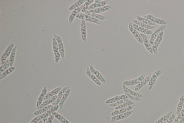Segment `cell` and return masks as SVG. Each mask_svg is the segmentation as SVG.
<instances>
[{
  "mask_svg": "<svg viewBox=\"0 0 184 123\" xmlns=\"http://www.w3.org/2000/svg\"><path fill=\"white\" fill-rule=\"evenodd\" d=\"M59 106V105L56 106H53L51 109L47 112L46 113L43 114L42 115H37V116L36 117L32 119L30 123H37L39 122L40 121L42 120V119L44 118L45 117H46L47 115H50L54 112H55L58 110V109Z\"/></svg>",
  "mask_w": 184,
  "mask_h": 123,
  "instance_id": "cell-1",
  "label": "cell"
},
{
  "mask_svg": "<svg viewBox=\"0 0 184 123\" xmlns=\"http://www.w3.org/2000/svg\"><path fill=\"white\" fill-rule=\"evenodd\" d=\"M76 17L77 19L82 20H83L95 23L97 25H100L101 23V22L99 20L86 14H77Z\"/></svg>",
  "mask_w": 184,
  "mask_h": 123,
  "instance_id": "cell-2",
  "label": "cell"
},
{
  "mask_svg": "<svg viewBox=\"0 0 184 123\" xmlns=\"http://www.w3.org/2000/svg\"><path fill=\"white\" fill-rule=\"evenodd\" d=\"M163 71V70L162 69H160L157 70L151 76L148 84V90H152L156 84L157 79L161 75Z\"/></svg>",
  "mask_w": 184,
  "mask_h": 123,
  "instance_id": "cell-3",
  "label": "cell"
},
{
  "mask_svg": "<svg viewBox=\"0 0 184 123\" xmlns=\"http://www.w3.org/2000/svg\"><path fill=\"white\" fill-rule=\"evenodd\" d=\"M52 45H53V50L54 55L55 57V62L58 63L60 60L61 56L59 51L58 45L56 40L53 37L52 40Z\"/></svg>",
  "mask_w": 184,
  "mask_h": 123,
  "instance_id": "cell-4",
  "label": "cell"
},
{
  "mask_svg": "<svg viewBox=\"0 0 184 123\" xmlns=\"http://www.w3.org/2000/svg\"><path fill=\"white\" fill-rule=\"evenodd\" d=\"M145 74H144L141 75L140 76L132 80H127L124 81L123 83V85L127 86H131L137 85L145 78Z\"/></svg>",
  "mask_w": 184,
  "mask_h": 123,
  "instance_id": "cell-5",
  "label": "cell"
},
{
  "mask_svg": "<svg viewBox=\"0 0 184 123\" xmlns=\"http://www.w3.org/2000/svg\"><path fill=\"white\" fill-rule=\"evenodd\" d=\"M14 47H15V45L14 43H11L9 45L4 53L2 55L1 57V64L2 65L4 64V63L6 62L7 60L8 59L7 58L11 54L12 51Z\"/></svg>",
  "mask_w": 184,
  "mask_h": 123,
  "instance_id": "cell-6",
  "label": "cell"
},
{
  "mask_svg": "<svg viewBox=\"0 0 184 123\" xmlns=\"http://www.w3.org/2000/svg\"><path fill=\"white\" fill-rule=\"evenodd\" d=\"M166 26L167 25H161V26L157 29L154 32H153V34L151 36L149 41L151 46H153V45L154 44V42L158 35H159L160 32L163 31V30L165 29Z\"/></svg>",
  "mask_w": 184,
  "mask_h": 123,
  "instance_id": "cell-7",
  "label": "cell"
},
{
  "mask_svg": "<svg viewBox=\"0 0 184 123\" xmlns=\"http://www.w3.org/2000/svg\"><path fill=\"white\" fill-rule=\"evenodd\" d=\"M144 17L148 19L149 20L153 22L156 24L161 25H167L168 23V22L165 20L160 18L155 17L154 16L151 15V14H147V15H144Z\"/></svg>",
  "mask_w": 184,
  "mask_h": 123,
  "instance_id": "cell-8",
  "label": "cell"
},
{
  "mask_svg": "<svg viewBox=\"0 0 184 123\" xmlns=\"http://www.w3.org/2000/svg\"><path fill=\"white\" fill-rule=\"evenodd\" d=\"M129 29L130 32L132 33L135 38L139 43H141V44L143 43V39H142V37L140 35V33L139 32L138 30L135 29L133 28L132 23L131 22H129Z\"/></svg>",
  "mask_w": 184,
  "mask_h": 123,
  "instance_id": "cell-9",
  "label": "cell"
},
{
  "mask_svg": "<svg viewBox=\"0 0 184 123\" xmlns=\"http://www.w3.org/2000/svg\"><path fill=\"white\" fill-rule=\"evenodd\" d=\"M164 34V31L162 32L159 34L155 40L154 44L152 46V49L154 55L157 54L159 46L163 40Z\"/></svg>",
  "mask_w": 184,
  "mask_h": 123,
  "instance_id": "cell-10",
  "label": "cell"
},
{
  "mask_svg": "<svg viewBox=\"0 0 184 123\" xmlns=\"http://www.w3.org/2000/svg\"><path fill=\"white\" fill-rule=\"evenodd\" d=\"M54 37L55 38L57 41L61 57L62 58H64L65 57V51L62 39L60 36L55 34H54Z\"/></svg>",
  "mask_w": 184,
  "mask_h": 123,
  "instance_id": "cell-11",
  "label": "cell"
},
{
  "mask_svg": "<svg viewBox=\"0 0 184 123\" xmlns=\"http://www.w3.org/2000/svg\"><path fill=\"white\" fill-rule=\"evenodd\" d=\"M133 113V111H131L126 112L121 114L119 115H115L113 116L111 119V122L113 123L116 121L123 120V119L127 118L130 115H131Z\"/></svg>",
  "mask_w": 184,
  "mask_h": 123,
  "instance_id": "cell-12",
  "label": "cell"
},
{
  "mask_svg": "<svg viewBox=\"0 0 184 123\" xmlns=\"http://www.w3.org/2000/svg\"><path fill=\"white\" fill-rule=\"evenodd\" d=\"M111 6H109V5H105V6L99 7V8H95L93 10H88L85 13L86 14L93 13L99 14L102 13L107 11L111 10Z\"/></svg>",
  "mask_w": 184,
  "mask_h": 123,
  "instance_id": "cell-13",
  "label": "cell"
},
{
  "mask_svg": "<svg viewBox=\"0 0 184 123\" xmlns=\"http://www.w3.org/2000/svg\"><path fill=\"white\" fill-rule=\"evenodd\" d=\"M89 68L91 73H93V75H94L102 83H105L106 82V80L105 78L103 77V76L100 73V72H99L98 70L95 69L93 65H90Z\"/></svg>",
  "mask_w": 184,
  "mask_h": 123,
  "instance_id": "cell-14",
  "label": "cell"
},
{
  "mask_svg": "<svg viewBox=\"0 0 184 123\" xmlns=\"http://www.w3.org/2000/svg\"><path fill=\"white\" fill-rule=\"evenodd\" d=\"M81 37L82 40L84 42L87 43L88 39L87 38V32H86V26L85 21L82 20L81 24Z\"/></svg>",
  "mask_w": 184,
  "mask_h": 123,
  "instance_id": "cell-15",
  "label": "cell"
},
{
  "mask_svg": "<svg viewBox=\"0 0 184 123\" xmlns=\"http://www.w3.org/2000/svg\"><path fill=\"white\" fill-rule=\"evenodd\" d=\"M129 97L126 95L125 94L121 95H119L116 96L115 97H112V98L108 99L105 102V103L106 104H110L113 103L120 100H123L124 99H129Z\"/></svg>",
  "mask_w": 184,
  "mask_h": 123,
  "instance_id": "cell-16",
  "label": "cell"
},
{
  "mask_svg": "<svg viewBox=\"0 0 184 123\" xmlns=\"http://www.w3.org/2000/svg\"><path fill=\"white\" fill-rule=\"evenodd\" d=\"M151 76H152V75L151 74H149L143 81L137 85L135 88L134 91L136 92L139 91V90L141 89L142 88H143L144 86H145L148 83H149L151 79Z\"/></svg>",
  "mask_w": 184,
  "mask_h": 123,
  "instance_id": "cell-17",
  "label": "cell"
},
{
  "mask_svg": "<svg viewBox=\"0 0 184 123\" xmlns=\"http://www.w3.org/2000/svg\"><path fill=\"white\" fill-rule=\"evenodd\" d=\"M140 35L143 39V43L146 48L151 54L154 53L152 49V47L150 43L147 36L145 34L142 33H140Z\"/></svg>",
  "mask_w": 184,
  "mask_h": 123,
  "instance_id": "cell-18",
  "label": "cell"
},
{
  "mask_svg": "<svg viewBox=\"0 0 184 123\" xmlns=\"http://www.w3.org/2000/svg\"><path fill=\"white\" fill-rule=\"evenodd\" d=\"M135 105H133L127 106V107L120 108V109L117 110H115V111H114L111 114V115L112 116H115V115L121 114L126 112L130 111L133 109Z\"/></svg>",
  "mask_w": 184,
  "mask_h": 123,
  "instance_id": "cell-19",
  "label": "cell"
},
{
  "mask_svg": "<svg viewBox=\"0 0 184 123\" xmlns=\"http://www.w3.org/2000/svg\"><path fill=\"white\" fill-rule=\"evenodd\" d=\"M122 86L124 93H127L130 95L133 96L140 97V98H143L144 96L142 94L138 93L136 91H133V90L129 89V88L127 87V86L124 85H122Z\"/></svg>",
  "mask_w": 184,
  "mask_h": 123,
  "instance_id": "cell-20",
  "label": "cell"
},
{
  "mask_svg": "<svg viewBox=\"0 0 184 123\" xmlns=\"http://www.w3.org/2000/svg\"><path fill=\"white\" fill-rule=\"evenodd\" d=\"M84 5H83L80 7H78L76 9L73 10L71 12V14L68 18V21L70 24H71L73 23L75 18L77 14H78L79 12H80L82 11L83 7Z\"/></svg>",
  "mask_w": 184,
  "mask_h": 123,
  "instance_id": "cell-21",
  "label": "cell"
},
{
  "mask_svg": "<svg viewBox=\"0 0 184 123\" xmlns=\"http://www.w3.org/2000/svg\"><path fill=\"white\" fill-rule=\"evenodd\" d=\"M86 74L88 75V76L96 84L99 86L102 85V82L97 79L96 77L94 75H93V73L90 70L89 67H87L86 69Z\"/></svg>",
  "mask_w": 184,
  "mask_h": 123,
  "instance_id": "cell-22",
  "label": "cell"
},
{
  "mask_svg": "<svg viewBox=\"0 0 184 123\" xmlns=\"http://www.w3.org/2000/svg\"><path fill=\"white\" fill-rule=\"evenodd\" d=\"M47 93V89L46 87L44 86L38 98L37 99V104H36V106L37 108L42 103L43 100H44V97Z\"/></svg>",
  "mask_w": 184,
  "mask_h": 123,
  "instance_id": "cell-23",
  "label": "cell"
},
{
  "mask_svg": "<svg viewBox=\"0 0 184 123\" xmlns=\"http://www.w3.org/2000/svg\"><path fill=\"white\" fill-rule=\"evenodd\" d=\"M69 87L68 86L65 87L64 88H63L62 90L59 92L57 99L56 100L55 102L52 103V105L54 106H56L58 105L59 103H60L61 99H62L63 95L65 93V92L67 91V90L69 89Z\"/></svg>",
  "mask_w": 184,
  "mask_h": 123,
  "instance_id": "cell-24",
  "label": "cell"
},
{
  "mask_svg": "<svg viewBox=\"0 0 184 123\" xmlns=\"http://www.w3.org/2000/svg\"><path fill=\"white\" fill-rule=\"evenodd\" d=\"M57 95H55L51 97V98L47 99L46 100L44 101V102H43L37 108V109L38 110L41 109V108L49 105L50 104L53 103L55 102L57 100Z\"/></svg>",
  "mask_w": 184,
  "mask_h": 123,
  "instance_id": "cell-25",
  "label": "cell"
},
{
  "mask_svg": "<svg viewBox=\"0 0 184 123\" xmlns=\"http://www.w3.org/2000/svg\"><path fill=\"white\" fill-rule=\"evenodd\" d=\"M132 25L133 28L135 29L138 30V32H141L142 33L145 34V35H151L153 33V32L150 30L142 28V27L138 26V25L135 24L134 23H132Z\"/></svg>",
  "mask_w": 184,
  "mask_h": 123,
  "instance_id": "cell-26",
  "label": "cell"
},
{
  "mask_svg": "<svg viewBox=\"0 0 184 123\" xmlns=\"http://www.w3.org/2000/svg\"><path fill=\"white\" fill-rule=\"evenodd\" d=\"M62 89V87H60L55 88V89L52 90L51 91L48 92V93H47L46 96H45L43 101H44L47 100V99L51 98V97H53L54 96L57 95Z\"/></svg>",
  "mask_w": 184,
  "mask_h": 123,
  "instance_id": "cell-27",
  "label": "cell"
},
{
  "mask_svg": "<svg viewBox=\"0 0 184 123\" xmlns=\"http://www.w3.org/2000/svg\"><path fill=\"white\" fill-rule=\"evenodd\" d=\"M53 106L52 105H49L41 109L37 110L34 113V115H38L46 113L51 109Z\"/></svg>",
  "mask_w": 184,
  "mask_h": 123,
  "instance_id": "cell-28",
  "label": "cell"
},
{
  "mask_svg": "<svg viewBox=\"0 0 184 123\" xmlns=\"http://www.w3.org/2000/svg\"><path fill=\"white\" fill-rule=\"evenodd\" d=\"M70 93H71V89L69 88V89L65 92V93L64 94V95H63L62 99H61L60 103H59L58 104L59 108H60L61 109H62L63 108L64 104L67 99L68 97L70 95Z\"/></svg>",
  "mask_w": 184,
  "mask_h": 123,
  "instance_id": "cell-29",
  "label": "cell"
},
{
  "mask_svg": "<svg viewBox=\"0 0 184 123\" xmlns=\"http://www.w3.org/2000/svg\"><path fill=\"white\" fill-rule=\"evenodd\" d=\"M133 23H135L137 25H138L142 28L148 29L151 30L153 29L156 28V26H152V25H148L141 22L138 20H133Z\"/></svg>",
  "mask_w": 184,
  "mask_h": 123,
  "instance_id": "cell-30",
  "label": "cell"
},
{
  "mask_svg": "<svg viewBox=\"0 0 184 123\" xmlns=\"http://www.w3.org/2000/svg\"><path fill=\"white\" fill-rule=\"evenodd\" d=\"M16 69L15 67L12 66L4 72L0 74V80L4 79L7 75L11 73Z\"/></svg>",
  "mask_w": 184,
  "mask_h": 123,
  "instance_id": "cell-31",
  "label": "cell"
},
{
  "mask_svg": "<svg viewBox=\"0 0 184 123\" xmlns=\"http://www.w3.org/2000/svg\"><path fill=\"white\" fill-rule=\"evenodd\" d=\"M86 1H87L86 0H79L76 2L71 5L69 7L68 10L70 11H73L75 9L78 8V7H80L81 5H83V4L85 3Z\"/></svg>",
  "mask_w": 184,
  "mask_h": 123,
  "instance_id": "cell-32",
  "label": "cell"
},
{
  "mask_svg": "<svg viewBox=\"0 0 184 123\" xmlns=\"http://www.w3.org/2000/svg\"><path fill=\"white\" fill-rule=\"evenodd\" d=\"M108 3V1H102V2L100 3H94L92 4L90 6L89 8H88V10H93L95 8H99V7H102L105 6ZM87 10V11H88Z\"/></svg>",
  "mask_w": 184,
  "mask_h": 123,
  "instance_id": "cell-33",
  "label": "cell"
},
{
  "mask_svg": "<svg viewBox=\"0 0 184 123\" xmlns=\"http://www.w3.org/2000/svg\"><path fill=\"white\" fill-rule=\"evenodd\" d=\"M136 18L137 20H138V21L145 23L146 24L152 25V26H156V23H153V22L149 20L146 19L145 18L142 17L139 15H137Z\"/></svg>",
  "mask_w": 184,
  "mask_h": 123,
  "instance_id": "cell-34",
  "label": "cell"
},
{
  "mask_svg": "<svg viewBox=\"0 0 184 123\" xmlns=\"http://www.w3.org/2000/svg\"><path fill=\"white\" fill-rule=\"evenodd\" d=\"M184 104V95H182L180 99L179 102L178 103L176 113L178 115L183 109Z\"/></svg>",
  "mask_w": 184,
  "mask_h": 123,
  "instance_id": "cell-35",
  "label": "cell"
},
{
  "mask_svg": "<svg viewBox=\"0 0 184 123\" xmlns=\"http://www.w3.org/2000/svg\"><path fill=\"white\" fill-rule=\"evenodd\" d=\"M53 115L55 117V118L58 120L59 121L61 122L62 123H71L69 121L66 120V119L64 118V117H63L62 115L59 114L57 112H55L53 113Z\"/></svg>",
  "mask_w": 184,
  "mask_h": 123,
  "instance_id": "cell-36",
  "label": "cell"
},
{
  "mask_svg": "<svg viewBox=\"0 0 184 123\" xmlns=\"http://www.w3.org/2000/svg\"><path fill=\"white\" fill-rule=\"evenodd\" d=\"M17 49V46H15L13 48V49L12 53L10 54V59H9V60H10V67H12L13 66L14 60H15V58L16 51Z\"/></svg>",
  "mask_w": 184,
  "mask_h": 123,
  "instance_id": "cell-37",
  "label": "cell"
},
{
  "mask_svg": "<svg viewBox=\"0 0 184 123\" xmlns=\"http://www.w3.org/2000/svg\"><path fill=\"white\" fill-rule=\"evenodd\" d=\"M86 14L95 18V19L99 20H107L108 19L107 16L101 15V14H99L91 13H88Z\"/></svg>",
  "mask_w": 184,
  "mask_h": 123,
  "instance_id": "cell-38",
  "label": "cell"
},
{
  "mask_svg": "<svg viewBox=\"0 0 184 123\" xmlns=\"http://www.w3.org/2000/svg\"><path fill=\"white\" fill-rule=\"evenodd\" d=\"M173 113V112L172 111L169 112L164 115V116L162 117L159 119L158 121H157L154 123H163L170 118L172 115Z\"/></svg>",
  "mask_w": 184,
  "mask_h": 123,
  "instance_id": "cell-39",
  "label": "cell"
},
{
  "mask_svg": "<svg viewBox=\"0 0 184 123\" xmlns=\"http://www.w3.org/2000/svg\"><path fill=\"white\" fill-rule=\"evenodd\" d=\"M132 101L130 99H124L123 100H120L118 102L113 103L110 104L109 105L110 107H115L116 106L120 105L126 102H129V101ZM133 101V100H132Z\"/></svg>",
  "mask_w": 184,
  "mask_h": 123,
  "instance_id": "cell-40",
  "label": "cell"
},
{
  "mask_svg": "<svg viewBox=\"0 0 184 123\" xmlns=\"http://www.w3.org/2000/svg\"><path fill=\"white\" fill-rule=\"evenodd\" d=\"M10 66V60L8 59L7 60L6 62L4 63V64L2 65L0 67V74H1L5 70L8 69L9 67Z\"/></svg>",
  "mask_w": 184,
  "mask_h": 123,
  "instance_id": "cell-41",
  "label": "cell"
},
{
  "mask_svg": "<svg viewBox=\"0 0 184 123\" xmlns=\"http://www.w3.org/2000/svg\"><path fill=\"white\" fill-rule=\"evenodd\" d=\"M135 104L133 102L132 100L129 101V102H126L123 104L120 105V106H116V107H115L114 109L115 110L120 109V108L127 107V106H132Z\"/></svg>",
  "mask_w": 184,
  "mask_h": 123,
  "instance_id": "cell-42",
  "label": "cell"
},
{
  "mask_svg": "<svg viewBox=\"0 0 184 123\" xmlns=\"http://www.w3.org/2000/svg\"><path fill=\"white\" fill-rule=\"evenodd\" d=\"M93 1V0H88L83 5L84 6L82 12L83 13H85L88 10L89 7L92 4Z\"/></svg>",
  "mask_w": 184,
  "mask_h": 123,
  "instance_id": "cell-43",
  "label": "cell"
},
{
  "mask_svg": "<svg viewBox=\"0 0 184 123\" xmlns=\"http://www.w3.org/2000/svg\"><path fill=\"white\" fill-rule=\"evenodd\" d=\"M184 117V108L174 120V123H178Z\"/></svg>",
  "mask_w": 184,
  "mask_h": 123,
  "instance_id": "cell-44",
  "label": "cell"
},
{
  "mask_svg": "<svg viewBox=\"0 0 184 123\" xmlns=\"http://www.w3.org/2000/svg\"><path fill=\"white\" fill-rule=\"evenodd\" d=\"M124 94L126 95H127L128 97H129V98L131 100H134L135 101H140L143 100V98H140V97H136L133 96L127 93H124Z\"/></svg>",
  "mask_w": 184,
  "mask_h": 123,
  "instance_id": "cell-45",
  "label": "cell"
},
{
  "mask_svg": "<svg viewBox=\"0 0 184 123\" xmlns=\"http://www.w3.org/2000/svg\"><path fill=\"white\" fill-rule=\"evenodd\" d=\"M176 118V115L174 113H173L172 115L168 120L165 121L163 123H172L174 120Z\"/></svg>",
  "mask_w": 184,
  "mask_h": 123,
  "instance_id": "cell-46",
  "label": "cell"
},
{
  "mask_svg": "<svg viewBox=\"0 0 184 123\" xmlns=\"http://www.w3.org/2000/svg\"><path fill=\"white\" fill-rule=\"evenodd\" d=\"M54 118H55V117H54L53 114L52 113L49 117L48 120L46 123H52Z\"/></svg>",
  "mask_w": 184,
  "mask_h": 123,
  "instance_id": "cell-47",
  "label": "cell"
},
{
  "mask_svg": "<svg viewBox=\"0 0 184 123\" xmlns=\"http://www.w3.org/2000/svg\"><path fill=\"white\" fill-rule=\"evenodd\" d=\"M49 115H47V116L45 117L44 118H43L42 120L40 121L37 123H46L49 117Z\"/></svg>",
  "mask_w": 184,
  "mask_h": 123,
  "instance_id": "cell-48",
  "label": "cell"
},
{
  "mask_svg": "<svg viewBox=\"0 0 184 123\" xmlns=\"http://www.w3.org/2000/svg\"><path fill=\"white\" fill-rule=\"evenodd\" d=\"M102 1H101V0H95V3H100L102 2Z\"/></svg>",
  "mask_w": 184,
  "mask_h": 123,
  "instance_id": "cell-49",
  "label": "cell"
},
{
  "mask_svg": "<svg viewBox=\"0 0 184 123\" xmlns=\"http://www.w3.org/2000/svg\"><path fill=\"white\" fill-rule=\"evenodd\" d=\"M178 123H184V117Z\"/></svg>",
  "mask_w": 184,
  "mask_h": 123,
  "instance_id": "cell-50",
  "label": "cell"
},
{
  "mask_svg": "<svg viewBox=\"0 0 184 123\" xmlns=\"http://www.w3.org/2000/svg\"><path fill=\"white\" fill-rule=\"evenodd\" d=\"M183 108H184V105H183Z\"/></svg>",
  "mask_w": 184,
  "mask_h": 123,
  "instance_id": "cell-51",
  "label": "cell"
},
{
  "mask_svg": "<svg viewBox=\"0 0 184 123\" xmlns=\"http://www.w3.org/2000/svg\"></svg>",
  "mask_w": 184,
  "mask_h": 123,
  "instance_id": "cell-52",
  "label": "cell"
}]
</instances>
